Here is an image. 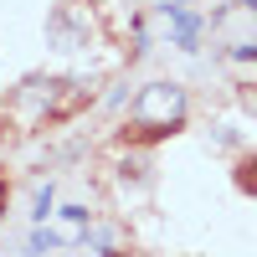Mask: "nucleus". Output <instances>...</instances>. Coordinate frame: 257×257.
Returning a JSON list of instances; mask_svg holds the SVG:
<instances>
[{"mask_svg": "<svg viewBox=\"0 0 257 257\" xmlns=\"http://www.w3.org/2000/svg\"><path fill=\"white\" fill-rule=\"evenodd\" d=\"M134 123L139 134H175V128L185 123V93L175 88V82H149V88L139 93L134 103Z\"/></svg>", "mask_w": 257, "mask_h": 257, "instance_id": "nucleus-1", "label": "nucleus"}, {"mask_svg": "<svg viewBox=\"0 0 257 257\" xmlns=\"http://www.w3.org/2000/svg\"><path fill=\"white\" fill-rule=\"evenodd\" d=\"M160 16L175 26V47H180V52H196V41H201V26H206V21H201V16H190L185 6H170V0L160 6Z\"/></svg>", "mask_w": 257, "mask_h": 257, "instance_id": "nucleus-2", "label": "nucleus"}, {"mask_svg": "<svg viewBox=\"0 0 257 257\" xmlns=\"http://www.w3.org/2000/svg\"><path fill=\"white\" fill-rule=\"evenodd\" d=\"M52 211H57V190H52V180H47V185H41V190H36V201H31V221L41 226V221H47V216H52Z\"/></svg>", "mask_w": 257, "mask_h": 257, "instance_id": "nucleus-3", "label": "nucleus"}, {"mask_svg": "<svg viewBox=\"0 0 257 257\" xmlns=\"http://www.w3.org/2000/svg\"><path fill=\"white\" fill-rule=\"evenodd\" d=\"M57 247H62V237H57V231H47V226H36V231H31V242H26L31 257H47V252H57Z\"/></svg>", "mask_w": 257, "mask_h": 257, "instance_id": "nucleus-4", "label": "nucleus"}, {"mask_svg": "<svg viewBox=\"0 0 257 257\" xmlns=\"http://www.w3.org/2000/svg\"><path fill=\"white\" fill-rule=\"evenodd\" d=\"M237 185L257 196V160H242V170H237Z\"/></svg>", "mask_w": 257, "mask_h": 257, "instance_id": "nucleus-5", "label": "nucleus"}, {"mask_svg": "<svg viewBox=\"0 0 257 257\" xmlns=\"http://www.w3.org/2000/svg\"><path fill=\"white\" fill-rule=\"evenodd\" d=\"M57 216H62V221H72V226H88V206H77V201H72V206H62Z\"/></svg>", "mask_w": 257, "mask_h": 257, "instance_id": "nucleus-6", "label": "nucleus"}, {"mask_svg": "<svg viewBox=\"0 0 257 257\" xmlns=\"http://www.w3.org/2000/svg\"><path fill=\"white\" fill-rule=\"evenodd\" d=\"M231 57H237V62H257V41H252V36L237 41V47H231Z\"/></svg>", "mask_w": 257, "mask_h": 257, "instance_id": "nucleus-7", "label": "nucleus"}]
</instances>
